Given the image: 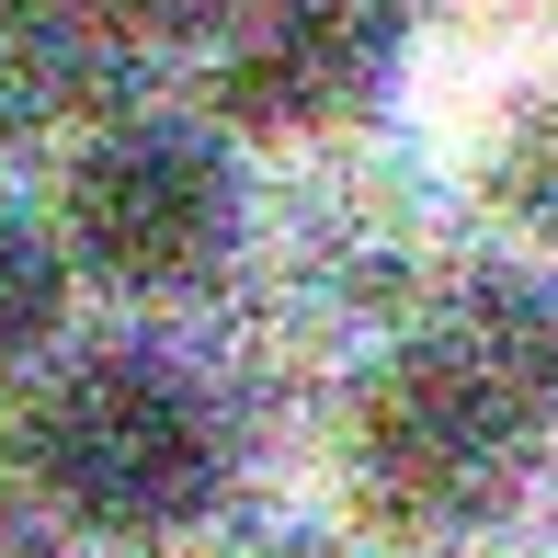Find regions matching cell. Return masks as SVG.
I'll use <instances>...</instances> for the list:
<instances>
[{"mask_svg": "<svg viewBox=\"0 0 558 558\" xmlns=\"http://www.w3.org/2000/svg\"><path fill=\"white\" fill-rule=\"evenodd\" d=\"M376 81H388V12L376 0H263L217 69V104L251 137H331L342 114L376 104Z\"/></svg>", "mask_w": 558, "mask_h": 558, "instance_id": "cell-4", "label": "cell"}, {"mask_svg": "<svg viewBox=\"0 0 558 558\" xmlns=\"http://www.w3.org/2000/svg\"><path fill=\"white\" fill-rule=\"evenodd\" d=\"M23 468L92 536H183L217 501L228 445H217V411L183 365L92 353V365H58L46 399L23 411Z\"/></svg>", "mask_w": 558, "mask_h": 558, "instance_id": "cell-2", "label": "cell"}, {"mask_svg": "<svg viewBox=\"0 0 558 558\" xmlns=\"http://www.w3.org/2000/svg\"><path fill=\"white\" fill-rule=\"evenodd\" d=\"M558 411V319L536 296H468L456 319L411 331L376 353V376L353 388V478L388 524H490L501 501L536 478Z\"/></svg>", "mask_w": 558, "mask_h": 558, "instance_id": "cell-1", "label": "cell"}, {"mask_svg": "<svg viewBox=\"0 0 558 558\" xmlns=\"http://www.w3.org/2000/svg\"><path fill=\"white\" fill-rule=\"evenodd\" d=\"M240 240V183L183 125H114L58 183V251L114 296H183Z\"/></svg>", "mask_w": 558, "mask_h": 558, "instance_id": "cell-3", "label": "cell"}, {"mask_svg": "<svg viewBox=\"0 0 558 558\" xmlns=\"http://www.w3.org/2000/svg\"><path fill=\"white\" fill-rule=\"evenodd\" d=\"M468 206L501 228V251L558 263V58L513 69V81L478 104V137H468Z\"/></svg>", "mask_w": 558, "mask_h": 558, "instance_id": "cell-5", "label": "cell"}, {"mask_svg": "<svg viewBox=\"0 0 558 558\" xmlns=\"http://www.w3.org/2000/svg\"><path fill=\"white\" fill-rule=\"evenodd\" d=\"M69 12L114 23V35H183V23H206L217 0H69Z\"/></svg>", "mask_w": 558, "mask_h": 558, "instance_id": "cell-7", "label": "cell"}, {"mask_svg": "<svg viewBox=\"0 0 558 558\" xmlns=\"http://www.w3.org/2000/svg\"><path fill=\"white\" fill-rule=\"evenodd\" d=\"M69 319V251L46 240V228L0 217V365H23V353H46Z\"/></svg>", "mask_w": 558, "mask_h": 558, "instance_id": "cell-6", "label": "cell"}]
</instances>
